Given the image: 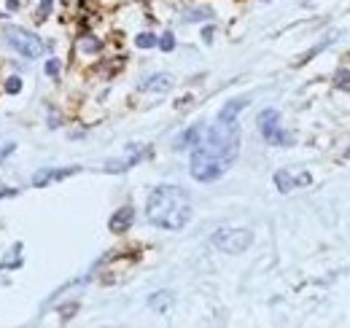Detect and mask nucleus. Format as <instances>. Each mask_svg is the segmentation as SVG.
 I'll list each match as a JSON object with an SVG mask.
<instances>
[{"instance_id":"obj_1","label":"nucleus","mask_w":350,"mask_h":328,"mask_svg":"<svg viewBox=\"0 0 350 328\" xmlns=\"http://www.w3.org/2000/svg\"><path fill=\"white\" fill-rule=\"evenodd\" d=\"M148 223L167 232H181L191 221V199L178 186H157L146 202Z\"/></svg>"},{"instance_id":"obj_2","label":"nucleus","mask_w":350,"mask_h":328,"mask_svg":"<svg viewBox=\"0 0 350 328\" xmlns=\"http://www.w3.org/2000/svg\"><path fill=\"white\" fill-rule=\"evenodd\" d=\"M199 148L213 153L216 159L232 164L240 151V124L237 121H216L210 129H205Z\"/></svg>"},{"instance_id":"obj_3","label":"nucleus","mask_w":350,"mask_h":328,"mask_svg":"<svg viewBox=\"0 0 350 328\" xmlns=\"http://www.w3.org/2000/svg\"><path fill=\"white\" fill-rule=\"evenodd\" d=\"M226 170H229L226 162L216 159L213 153H208L205 148L194 146L191 162H189V172H191L194 180H199V183H213V180H219V178H221Z\"/></svg>"},{"instance_id":"obj_4","label":"nucleus","mask_w":350,"mask_h":328,"mask_svg":"<svg viewBox=\"0 0 350 328\" xmlns=\"http://www.w3.org/2000/svg\"><path fill=\"white\" fill-rule=\"evenodd\" d=\"M5 41L14 51H19L22 57H27V60H38V57L43 54V43L38 35H32L30 30H25V27H8L5 30Z\"/></svg>"},{"instance_id":"obj_5","label":"nucleus","mask_w":350,"mask_h":328,"mask_svg":"<svg viewBox=\"0 0 350 328\" xmlns=\"http://www.w3.org/2000/svg\"><path fill=\"white\" fill-rule=\"evenodd\" d=\"M251 242H254V234L248 229H221V232L213 234V245L221 253H232V256L245 253L251 247Z\"/></svg>"},{"instance_id":"obj_6","label":"nucleus","mask_w":350,"mask_h":328,"mask_svg":"<svg viewBox=\"0 0 350 328\" xmlns=\"http://www.w3.org/2000/svg\"><path fill=\"white\" fill-rule=\"evenodd\" d=\"M259 129H261L264 140H267L269 146L286 148V146H291V143H294V137H291L288 132L280 129V113L275 111V108H267V111L259 113Z\"/></svg>"},{"instance_id":"obj_7","label":"nucleus","mask_w":350,"mask_h":328,"mask_svg":"<svg viewBox=\"0 0 350 328\" xmlns=\"http://www.w3.org/2000/svg\"><path fill=\"white\" fill-rule=\"evenodd\" d=\"M146 156H148V148L143 146V143H129L127 151H124V156L122 159H108V162L102 164V170L111 172V175H116V172H127L137 162H143Z\"/></svg>"},{"instance_id":"obj_8","label":"nucleus","mask_w":350,"mask_h":328,"mask_svg":"<svg viewBox=\"0 0 350 328\" xmlns=\"http://www.w3.org/2000/svg\"><path fill=\"white\" fill-rule=\"evenodd\" d=\"M78 172H81V167H62V170L43 167V170H38L35 175H32V186L43 188V186H49V183H54V180H65V178H70V175H78Z\"/></svg>"},{"instance_id":"obj_9","label":"nucleus","mask_w":350,"mask_h":328,"mask_svg":"<svg viewBox=\"0 0 350 328\" xmlns=\"http://www.w3.org/2000/svg\"><path fill=\"white\" fill-rule=\"evenodd\" d=\"M275 186H278V191L280 194H288V191H294V188H299V186H307L313 178H310V172H299V175H291L288 170H278L275 172Z\"/></svg>"},{"instance_id":"obj_10","label":"nucleus","mask_w":350,"mask_h":328,"mask_svg":"<svg viewBox=\"0 0 350 328\" xmlns=\"http://www.w3.org/2000/svg\"><path fill=\"white\" fill-rule=\"evenodd\" d=\"M135 223V210L127 205V207H119L116 212L111 215V221H108V229H111L113 234H124L127 229Z\"/></svg>"},{"instance_id":"obj_11","label":"nucleus","mask_w":350,"mask_h":328,"mask_svg":"<svg viewBox=\"0 0 350 328\" xmlns=\"http://www.w3.org/2000/svg\"><path fill=\"white\" fill-rule=\"evenodd\" d=\"M173 76L170 73H154V76H148L146 81L140 84V91H157V94H164V91L173 89Z\"/></svg>"},{"instance_id":"obj_12","label":"nucleus","mask_w":350,"mask_h":328,"mask_svg":"<svg viewBox=\"0 0 350 328\" xmlns=\"http://www.w3.org/2000/svg\"><path fill=\"white\" fill-rule=\"evenodd\" d=\"M202 135H205V126H202V124L189 126V129H186V132H183V135L175 140V148H178V151H183V148H194V146H199Z\"/></svg>"},{"instance_id":"obj_13","label":"nucleus","mask_w":350,"mask_h":328,"mask_svg":"<svg viewBox=\"0 0 350 328\" xmlns=\"http://www.w3.org/2000/svg\"><path fill=\"white\" fill-rule=\"evenodd\" d=\"M245 108H248V100H245V97L226 102V105H223L221 111H219V121H237L240 111H245Z\"/></svg>"},{"instance_id":"obj_14","label":"nucleus","mask_w":350,"mask_h":328,"mask_svg":"<svg viewBox=\"0 0 350 328\" xmlns=\"http://www.w3.org/2000/svg\"><path fill=\"white\" fill-rule=\"evenodd\" d=\"M148 307H151L154 312H167V309L173 307V293H170V291L154 293V296L148 298Z\"/></svg>"},{"instance_id":"obj_15","label":"nucleus","mask_w":350,"mask_h":328,"mask_svg":"<svg viewBox=\"0 0 350 328\" xmlns=\"http://www.w3.org/2000/svg\"><path fill=\"white\" fill-rule=\"evenodd\" d=\"M210 16H213V11H210V8H191V11H186L183 19H186V22H205V19H210Z\"/></svg>"},{"instance_id":"obj_16","label":"nucleus","mask_w":350,"mask_h":328,"mask_svg":"<svg viewBox=\"0 0 350 328\" xmlns=\"http://www.w3.org/2000/svg\"><path fill=\"white\" fill-rule=\"evenodd\" d=\"M157 41H159V38L154 35V32H140V35L135 38V46H137V49H154Z\"/></svg>"},{"instance_id":"obj_17","label":"nucleus","mask_w":350,"mask_h":328,"mask_svg":"<svg viewBox=\"0 0 350 328\" xmlns=\"http://www.w3.org/2000/svg\"><path fill=\"white\" fill-rule=\"evenodd\" d=\"M157 46H159L162 51H173V49H175V35H173V32H164V35L157 41Z\"/></svg>"},{"instance_id":"obj_18","label":"nucleus","mask_w":350,"mask_h":328,"mask_svg":"<svg viewBox=\"0 0 350 328\" xmlns=\"http://www.w3.org/2000/svg\"><path fill=\"white\" fill-rule=\"evenodd\" d=\"M5 91H8V94H19V91H22V78L11 76L8 81H5Z\"/></svg>"},{"instance_id":"obj_19","label":"nucleus","mask_w":350,"mask_h":328,"mask_svg":"<svg viewBox=\"0 0 350 328\" xmlns=\"http://www.w3.org/2000/svg\"><path fill=\"white\" fill-rule=\"evenodd\" d=\"M60 60H49V62H46V76H49V78H57V76H60Z\"/></svg>"},{"instance_id":"obj_20","label":"nucleus","mask_w":350,"mask_h":328,"mask_svg":"<svg viewBox=\"0 0 350 328\" xmlns=\"http://www.w3.org/2000/svg\"><path fill=\"white\" fill-rule=\"evenodd\" d=\"M51 8H54V0H41V5H38V19H46V16L51 14Z\"/></svg>"},{"instance_id":"obj_21","label":"nucleus","mask_w":350,"mask_h":328,"mask_svg":"<svg viewBox=\"0 0 350 328\" xmlns=\"http://www.w3.org/2000/svg\"><path fill=\"white\" fill-rule=\"evenodd\" d=\"M334 84H337V86H348V84H350V73L345 70V67H342V70H337Z\"/></svg>"},{"instance_id":"obj_22","label":"nucleus","mask_w":350,"mask_h":328,"mask_svg":"<svg viewBox=\"0 0 350 328\" xmlns=\"http://www.w3.org/2000/svg\"><path fill=\"white\" fill-rule=\"evenodd\" d=\"M100 41H97V38H87V41H81V51H97L100 49Z\"/></svg>"},{"instance_id":"obj_23","label":"nucleus","mask_w":350,"mask_h":328,"mask_svg":"<svg viewBox=\"0 0 350 328\" xmlns=\"http://www.w3.org/2000/svg\"><path fill=\"white\" fill-rule=\"evenodd\" d=\"M14 151H16V143H5V146L0 148V164H3V162H5V159H8Z\"/></svg>"},{"instance_id":"obj_24","label":"nucleus","mask_w":350,"mask_h":328,"mask_svg":"<svg viewBox=\"0 0 350 328\" xmlns=\"http://www.w3.org/2000/svg\"><path fill=\"white\" fill-rule=\"evenodd\" d=\"M76 309H78V304H67V307H62V309H60L62 320H70V318H67V315H73V312H76Z\"/></svg>"},{"instance_id":"obj_25","label":"nucleus","mask_w":350,"mask_h":328,"mask_svg":"<svg viewBox=\"0 0 350 328\" xmlns=\"http://www.w3.org/2000/svg\"><path fill=\"white\" fill-rule=\"evenodd\" d=\"M8 197H16V188H3L0 191V199H8Z\"/></svg>"},{"instance_id":"obj_26","label":"nucleus","mask_w":350,"mask_h":328,"mask_svg":"<svg viewBox=\"0 0 350 328\" xmlns=\"http://www.w3.org/2000/svg\"><path fill=\"white\" fill-rule=\"evenodd\" d=\"M49 126L54 129V126H60V116H54V113H49Z\"/></svg>"},{"instance_id":"obj_27","label":"nucleus","mask_w":350,"mask_h":328,"mask_svg":"<svg viewBox=\"0 0 350 328\" xmlns=\"http://www.w3.org/2000/svg\"><path fill=\"white\" fill-rule=\"evenodd\" d=\"M202 38H205V43H210V41H213V27H208V30L202 32Z\"/></svg>"},{"instance_id":"obj_28","label":"nucleus","mask_w":350,"mask_h":328,"mask_svg":"<svg viewBox=\"0 0 350 328\" xmlns=\"http://www.w3.org/2000/svg\"><path fill=\"white\" fill-rule=\"evenodd\" d=\"M5 8H19V0H5Z\"/></svg>"},{"instance_id":"obj_29","label":"nucleus","mask_w":350,"mask_h":328,"mask_svg":"<svg viewBox=\"0 0 350 328\" xmlns=\"http://www.w3.org/2000/svg\"><path fill=\"white\" fill-rule=\"evenodd\" d=\"M345 156H348V159H350V148H348V151H345Z\"/></svg>"}]
</instances>
